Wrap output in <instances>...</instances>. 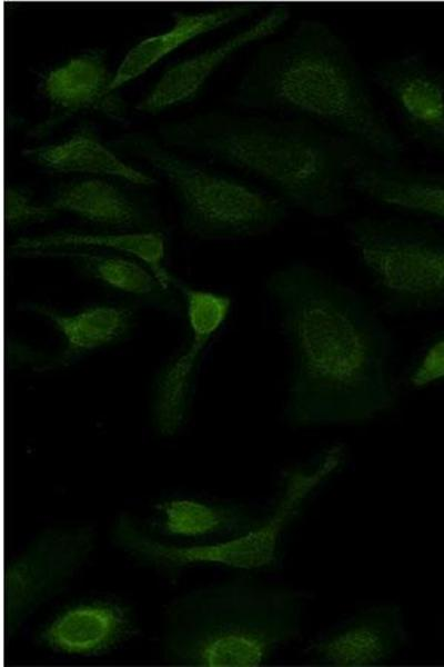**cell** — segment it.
<instances>
[{
	"instance_id": "cell-1",
	"label": "cell",
	"mask_w": 444,
	"mask_h": 667,
	"mask_svg": "<svg viewBox=\"0 0 444 667\" xmlns=\"http://www.w3.org/2000/svg\"><path fill=\"white\" fill-rule=\"evenodd\" d=\"M265 291L287 350L286 425L356 426L394 409L393 337L365 296L305 261L272 271Z\"/></svg>"
},
{
	"instance_id": "cell-2",
	"label": "cell",
	"mask_w": 444,
	"mask_h": 667,
	"mask_svg": "<svg viewBox=\"0 0 444 667\" xmlns=\"http://www.w3.org/2000/svg\"><path fill=\"white\" fill-rule=\"evenodd\" d=\"M163 145L208 156L269 183L289 207L333 218L349 207L352 175L367 155L303 119L211 111L159 128Z\"/></svg>"
},
{
	"instance_id": "cell-3",
	"label": "cell",
	"mask_w": 444,
	"mask_h": 667,
	"mask_svg": "<svg viewBox=\"0 0 444 667\" xmlns=\"http://www.w3.org/2000/svg\"><path fill=\"white\" fill-rule=\"evenodd\" d=\"M233 100L321 122L384 161L400 162L404 151L346 42L317 19H303L284 38L261 46Z\"/></svg>"
},
{
	"instance_id": "cell-4",
	"label": "cell",
	"mask_w": 444,
	"mask_h": 667,
	"mask_svg": "<svg viewBox=\"0 0 444 667\" xmlns=\"http://www.w3.org/2000/svg\"><path fill=\"white\" fill-rule=\"evenodd\" d=\"M305 604L301 590L245 575L198 588L168 608L164 655L193 667L266 665L300 637Z\"/></svg>"
},
{
	"instance_id": "cell-5",
	"label": "cell",
	"mask_w": 444,
	"mask_h": 667,
	"mask_svg": "<svg viewBox=\"0 0 444 667\" xmlns=\"http://www.w3.org/2000/svg\"><path fill=\"white\" fill-rule=\"evenodd\" d=\"M113 151L139 158L160 172L174 191L185 229L204 239H241L279 227L289 206L245 181L185 160L142 133L108 142Z\"/></svg>"
},
{
	"instance_id": "cell-6",
	"label": "cell",
	"mask_w": 444,
	"mask_h": 667,
	"mask_svg": "<svg viewBox=\"0 0 444 667\" xmlns=\"http://www.w3.org/2000/svg\"><path fill=\"white\" fill-rule=\"evenodd\" d=\"M347 236L383 311H444V229L424 220L364 216L347 225Z\"/></svg>"
},
{
	"instance_id": "cell-7",
	"label": "cell",
	"mask_w": 444,
	"mask_h": 667,
	"mask_svg": "<svg viewBox=\"0 0 444 667\" xmlns=\"http://www.w3.org/2000/svg\"><path fill=\"white\" fill-rule=\"evenodd\" d=\"M319 489L316 479L302 470H287L275 504L254 530L225 540L176 544L155 537L129 514H121L112 528L113 544L132 559L165 573L200 565L240 570L278 567L282 559L284 530Z\"/></svg>"
},
{
	"instance_id": "cell-8",
	"label": "cell",
	"mask_w": 444,
	"mask_h": 667,
	"mask_svg": "<svg viewBox=\"0 0 444 667\" xmlns=\"http://www.w3.org/2000/svg\"><path fill=\"white\" fill-rule=\"evenodd\" d=\"M89 525L41 530L3 569V635L12 638L24 621L60 593L95 548Z\"/></svg>"
},
{
	"instance_id": "cell-9",
	"label": "cell",
	"mask_w": 444,
	"mask_h": 667,
	"mask_svg": "<svg viewBox=\"0 0 444 667\" xmlns=\"http://www.w3.org/2000/svg\"><path fill=\"white\" fill-rule=\"evenodd\" d=\"M174 285L185 301L191 338L188 347L162 370L155 384L152 420L157 431L167 437L174 436L184 426L195 369L231 310V299L225 295Z\"/></svg>"
},
{
	"instance_id": "cell-10",
	"label": "cell",
	"mask_w": 444,
	"mask_h": 667,
	"mask_svg": "<svg viewBox=\"0 0 444 667\" xmlns=\"http://www.w3.org/2000/svg\"><path fill=\"white\" fill-rule=\"evenodd\" d=\"M407 643L402 607L382 603L356 611L316 636L305 655L320 666H379L390 661Z\"/></svg>"
},
{
	"instance_id": "cell-11",
	"label": "cell",
	"mask_w": 444,
	"mask_h": 667,
	"mask_svg": "<svg viewBox=\"0 0 444 667\" xmlns=\"http://www.w3.org/2000/svg\"><path fill=\"white\" fill-rule=\"evenodd\" d=\"M138 633V620L130 605L115 597L99 596L61 608L39 628L36 641L56 654L100 657Z\"/></svg>"
},
{
	"instance_id": "cell-12",
	"label": "cell",
	"mask_w": 444,
	"mask_h": 667,
	"mask_svg": "<svg viewBox=\"0 0 444 667\" xmlns=\"http://www.w3.org/2000/svg\"><path fill=\"white\" fill-rule=\"evenodd\" d=\"M392 100L407 135L444 158V72L421 53L385 60L372 71Z\"/></svg>"
},
{
	"instance_id": "cell-13",
	"label": "cell",
	"mask_w": 444,
	"mask_h": 667,
	"mask_svg": "<svg viewBox=\"0 0 444 667\" xmlns=\"http://www.w3.org/2000/svg\"><path fill=\"white\" fill-rule=\"evenodd\" d=\"M112 78L102 49L87 50L50 70L42 79L41 90L56 115L34 131L44 133L59 121L81 111H97L122 121L127 104L110 89Z\"/></svg>"
},
{
	"instance_id": "cell-14",
	"label": "cell",
	"mask_w": 444,
	"mask_h": 667,
	"mask_svg": "<svg viewBox=\"0 0 444 667\" xmlns=\"http://www.w3.org/2000/svg\"><path fill=\"white\" fill-rule=\"evenodd\" d=\"M266 515L242 504L178 495L155 502L143 526L159 538L201 544L248 534L261 526Z\"/></svg>"
},
{
	"instance_id": "cell-15",
	"label": "cell",
	"mask_w": 444,
	"mask_h": 667,
	"mask_svg": "<svg viewBox=\"0 0 444 667\" xmlns=\"http://www.w3.org/2000/svg\"><path fill=\"white\" fill-rule=\"evenodd\" d=\"M291 18L287 6L271 8L254 23L223 42L168 69L151 91L137 104V110L155 115L193 99L211 74L245 46L276 33Z\"/></svg>"
},
{
	"instance_id": "cell-16",
	"label": "cell",
	"mask_w": 444,
	"mask_h": 667,
	"mask_svg": "<svg viewBox=\"0 0 444 667\" xmlns=\"http://www.w3.org/2000/svg\"><path fill=\"white\" fill-rule=\"evenodd\" d=\"M351 188L374 202L444 222V171L413 169L365 155Z\"/></svg>"
},
{
	"instance_id": "cell-17",
	"label": "cell",
	"mask_w": 444,
	"mask_h": 667,
	"mask_svg": "<svg viewBox=\"0 0 444 667\" xmlns=\"http://www.w3.org/2000/svg\"><path fill=\"white\" fill-rule=\"evenodd\" d=\"M259 8V3L242 2L199 13H173V26L169 30L145 38L130 49L113 73L110 89L117 91L182 44L249 17Z\"/></svg>"
},
{
	"instance_id": "cell-18",
	"label": "cell",
	"mask_w": 444,
	"mask_h": 667,
	"mask_svg": "<svg viewBox=\"0 0 444 667\" xmlns=\"http://www.w3.org/2000/svg\"><path fill=\"white\" fill-rule=\"evenodd\" d=\"M23 156L51 172L111 176L140 186L155 183L152 177L122 161L101 141L95 129L85 122L67 139L26 149Z\"/></svg>"
},
{
	"instance_id": "cell-19",
	"label": "cell",
	"mask_w": 444,
	"mask_h": 667,
	"mask_svg": "<svg viewBox=\"0 0 444 667\" xmlns=\"http://www.w3.org/2000/svg\"><path fill=\"white\" fill-rule=\"evenodd\" d=\"M109 249L135 258L144 263L165 287L174 280L163 267L164 237L159 231H130L123 233H84L58 231L39 237L20 238L10 250L19 256H50L53 252L74 249Z\"/></svg>"
},
{
	"instance_id": "cell-20",
	"label": "cell",
	"mask_w": 444,
	"mask_h": 667,
	"mask_svg": "<svg viewBox=\"0 0 444 667\" xmlns=\"http://www.w3.org/2000/svg\"><path fill=\"white\" fill-rule=\"evenodd\" d=\"M48 205L105 227L148 231L152 223L150 210L118 186L100 179L74 180L61 185Z\"/></svg>"
},
{
	"instance_id": "cell-21",
	"label": "cell",
	"mask_w": 444,
	"mask_h": 667,
	"mask_svg": "<svg viewBox=\"0 0 444 667\" xmlns=\"http://www.w3.org/2000/svg\"><path fill=\"white\" fill-rule=\"evenodd\" d=\"M54 326L64 339L65 348L59 359L65 366L78 356L122 339L132 327L133 313L115 305H94L74 313H63L44 305L29 303Z\"/></svg>"
},
{
	"instance_id": "cell-22",
	"label": "cell",
	"mask_w": 444,
	"mask_h": 667,
	"mask_svg": "<svg viewBox=\"0 0 444 667\" xmlns=\"http://www.w3.org/2000/svg\"><path fill=\"white\" fill-rule=\"evenodd\" d=\"M50 256L72 259L91 277L112 289L160 302L167 300L168 288L140 261L83 249L58 251Z\"/></svg>"
},
{
	"instance_id": "cell-23",
	"label": "cell",
	"mask_w": 444,
	"mask_h": 667,
	"mask_svg": "<svg viewBox=\"0 0 444 667\" xmlns=\"http://www.w3.org/2000/svg\"><path fill=\"white\" fill-rule=\"evenodd\" d=\"M406 381L417 390L444 382V330L424 345L407 370Z\"/></svg>"
},
{
	"instance_id": "cell-24",
	"label": "cell",
	"mask_w": 444,
	"mask_h": 667,
	"mask_svg": "<svg viewBox=\"0 0 444 667\" xmlns=\"http://www.w3.org/2000/svg\"><path fill=\"white\" fill-rule=\"evenodd\" d=\"M57 213L48 203H33L31 192L24 188L8 186L4 189L3 218L9 230L50 220Z\"/></svg>"
}]
</instances>
